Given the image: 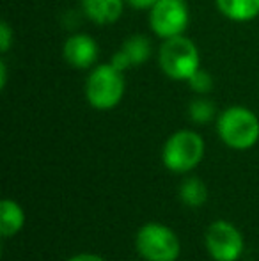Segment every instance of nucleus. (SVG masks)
Here are the masks:
<instances>
[{
    "mask_svg": "<svg viewBox=\"0 0 259 261\" xmlns=\"http://www.w3.org/2000/svg\"><path fill=\"white\" fill-rule=\"evenodd\" d=\"M217 132L220 141L231 149H250L259 141V119L247 107H229L218 116Z\"/></svg>",
    "mask_w": 259,
    "mask_h": 261,
    "instance_id": "obj_1",
    "label": "nucleus"
},
{
    "mask_svg": "<svg viewBox=\"0 0 259 261\" xmlns=\"http://www.w3.org/2000/svg\"><path fill=\"white\" fill-rule=\"evenodd\" d=\"M85 96L91 107L98 110H110L118 107L125 96L123 71L114 68L110 62L96 66L87 76Z\"/></svg>",
    "mask_w": 259,
    "mask_h": 261,
    "instance_id": "obj_2",
    "label": "nucleus"
},
{
    "mask_svg": "<svg viewBox=\"0 0 259 261\" xmlns=\"http://www.w3.org/2000/svg\"><path fill=\"white\" fill-rule=\"evenodd\" d=\"M160 68L172 80H188L200 68L199 50L187 36H174L163 41L158 52Z\"/></svg>",
    "mask_w": 259,
    "mask_h": 261,
    "instance_id": "obj_3",
    "label": "nucleus"
},
{
    "mask_svg": "<svg viewBox=\"0 0 259 261\" xmlns=\"http://www.w3.org/2000/svg\"><path fill=\"white\" fill-rule=\"evenodd\" d=\"M204 156V141L197 132L180 130L167 139L162 160L169 171L183 174L200 164Z\"/></svg>",
    "mask_w": 259,
    "mask_h": 261,
    "instance_id": "obj_4",
    "label": "nucleus"
},
{
    "mask_svg": "<svg viewBox=\"0 0 259 261\" xmlns=\"http://www.w3.org/2000/svg\"><path fill=\"white\" fill-rule=\"evenodd\" d=\"M135 244L138 254L146 261H176L181 252L178 234L160 222L144 224L138 229Z\"/></svg>",
    "mask_w": 259,
    "mask_h": 261,
    "instance_id": "obj_5",
    "label": "nucleus"
},
{
    "mask_svg": "<svg viewBox=\"0 0 259 261\" xmlns=\"http://www.w3.org/2000/svg\"><path fill=\"white\" fill-rule=\"evenodd\" d=\"M190 13L185 0H158L149 9V25L163 39L181 36L188 27Z\"/></svg>",
    "mask_w": 259,
    "mask_h": 261,
    "instance_id": "obj_6",
    "label": "nucleus"
},
{
    "mask_svg": "<svg viewBox=\"0 0 259 261\" xmlns=\"http://www.w3.org/2000/svg\"><path fill=\"white\" fill-rule=\"evenodd\" d=\"M206 249L215 261H238L243 252V237L227 220H215L206 231Z\"/></svg>",
    "mask_w": 259,
    "mask_h": 261,
    "instance_id": "obj_7",
    "label": "nucleus"
},
{
    "mask_svg": "<svg viewBox=\"0 0 259 261\" xmlns=\"http://www.w3.org/2000/svg\"><path fill=\"white\" fill-rule=\"evenodd\" d=\"M63 55L69 66L76 69H87L96 62L100 48L89 34H71L64 43Z\"/></svg>",
    "mask_w": 259,
    "mask_h": 261,
    "instance_id": "obj_8",
    "label": "nucleus"
},
{
    "mask_svg": "<svg viewBox=\"0 0 259 261\" xmlns=\"http://www.w3.org/2000/svg\"><path fill=\"white\" fill-rule=\"evenodd\" d=\"M126 0H82L85 16L98 25H110L123 14Z\"/></svg>",
    "mask_w": 259,
    "mask_h": 261,
    "instance_id": "obj_9",
    "label": "nucleus"
},
{
    "mask_svg": "<svg viewBox=\"0 0 259 261\" xmlns=\"http://www.w3.org/2000/svg\"><path fill=\"white\" fill-rule=\"evenodd\" d=\"M217 7L227 20L245 23L259 16V0H217Z\"/></svg>",
    "mask_w": 259,
    "mask_h": 261,
    "instance_id": "obj_10",
    "label": "nucleus"
},
{
    "mask_svg": "<svg viewBox=\"0 0 259 261\" xmlns=\"http://www.w3.org/2000/svg\"><path fill=\"white\" fill-rule=\"evenodd\" d=\"M0 231L4 238H11L16 233H20L25 224V212L16 201L4 199L0 203Z\"/></svg>",
    "mask_w": 259,
    "mask_h": 261,
    "instance_id": "obj_11",
    "label": "nucleus"
},
{
    "mask_svg": "<svg viewBox=\"0 0 259 261\" xmlns=\"http://www.w3.org/2000/svg\"><path fill=\"white\" fill-rule=\"evenodd\" d=\"M121 50L128 55L131 66L144 64V62H148L149 59H151V54H153L151 41L142 34H133V36H130L128 39H125Z\"/></svg>",
    "mask_w": 259,
    "mask_h": 261,
    "instance_id": "obj_12",
    "label": "nucleus"
},
{
    "mask_svg": "<svg viewBox=\"0 0 259 261\" xmlns=\"http://www.w3.org/2000/svg\"><path fill=\"white\" fill-rule=\"evenodd\" d=\"M180 199L188 208H199L206 203L208 199V189L203 179L199 178H188L181 183L180 187Z\"/></svg>",
    "mask_w": 259,
    "mask_h": 261,
    "instance_id": "obj_13",
    "label": "nucleus"
},
{
    "mask_svg": "<svg viewBox=\"0 0 259 261\" xmlns=\"http://www.w3.org/2000/svg\"><path fill=\"white\" fill-rule=\"evenodd\" d=\"M190 119L197 124H206L215 117V105L208 98H195L188 107Z\"/></svg>",
    "mask_w": 259,
    "mask_h": 261,
    "instance_id": "obj_14",
    "label": "nucleus"
},
{
    "mask_svg": "<svg viewBox=\"0 0 259 261\" xmlns=\"http://www.w3.org/2000/svg\"><path fill=\"white\" fill-rule=\"evenodd\" d=\"M187 82L190 84L192 91H195L197 94H208L211 89H213V79H211L210 73L203 68L197 69Z\"/></svg>",
    "mask_w": 259,
    "mask_h": 261,
    "instance_id": "obj_15",
    "label": "nucleus"
},
{
    "mask_svg": "<svg viewBox=\"0 0 259 261\" xmlns=\"http://www.w3.org/2000/svg\"><path fill=\"white\" fill-rule=\"evenodd\" d=\"M11 45H13V31L7 21H2L0 23V52L6 54L11 48Z\"/></svg>",
    "mask_w": 259,
    "mask_h": 261,
    "instance_id": "obj_16",
    "label": "nucleus"
},
{
    "mask_svg": "<svg viewBox=\"0 0 259 261\" xmlns=\"http://www.w3.org/2000/svg\"><path fill=\"white\" fill-rule=\"evenodd\" d=\"M110 64L114 66V68H118L119 71H126V69H128V68H131V62H130L128 55H126L125 52H123V50H119L118 54L112 55Z\"/></svg>",
    "mask_w": 259,
    "mask_h": 261,
    "instance_id": "obj_17",
    "label": "nucleus"
},
{
    "mask_svg": "<svg viewBox=\"0 0 259 261\" xmlns=\"http://www.w3.org/2000/svg\"><path fill=\"white\" fill-rule=\"evenodd\" d=\"M158 0H126V4H130L135 9H151Z\"/></svg>",
    "mask_w": 259,
    "mask_h": 261,
    "instance_id": "obj_18",
    "label": "nucleus"
},
{
    "mask_svg": "<svg viewBox=\"0 0 259 261\" xmlns=\"http://www.w3.org/2000/svg\"><path fill=\"white\" fill-rule=\"evenodd\" d=\"M68 261H107V259L98 254H93V252H83V254L73 256V258H69Z\"/></svg>",
    "mask_w": 259,
    "mask_h": 261,
    "instance_id": "obj_19",
    "label": "nucleus"
},
{
    "mask_svg": "<svg viewBox=\"0 0 259 261\" xmlns=\"http://www.w3.org/2000/svg\"><path fill=\"white\" fill-rule=\"evenodd\" d=\"M6 82H7V66L6 61H0V86L6 87Z\"/></svg>",
    "mask_w": 259,
    "mask_h": 261,
    "instance_id": "obj_20",
    "label": "nucleus"
}]
</instances>
